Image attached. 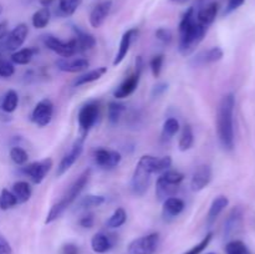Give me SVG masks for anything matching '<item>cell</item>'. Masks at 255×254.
Here are the masks:
<instances>
[{"mask_svg":"<svg viewBox=\"0 0 255 254\" xmlns=\"http://www.w3.org/2000/svg\"><path fill=\"white\" fill-rule=\"evenodd\" d=\"M42 42H44V45L47 49L54 51L55 54L60 55L61 57H65V59L72 57L76 52H79L75 37L69 40V41H61V40L57 39L54 35H45Z\"/></svg>","mask_w":255,"mask_h":254,"instance_id":"7","label":"cell"},{"mask_svg":"<svg viewBox=\"0 0 255 254\" xmlns=\"http://www.w3.org/2000/svg\"><path fill=\"white\" fill-rule=\"evenodd\" d=\"M223 50L219 46H214L211 47L209 50H207V51L202 52L198 56V60L202 59V62H203V64H213V62L221 61V60L223 59Z\"/></svg>","mask_w":255,"mask_h":254,"instance_id":"32","label":"cell"},{"mask_svg":"<svg viewBox=\"0 0 255 254\" xmlns=\"http://www.w3.org/2000/svg\"><path fill=\"white\" fill-rule=\"evenodd\" d=\"M85 137L86 136H80L76 141L74 142V144L71 146L70 151L62 157V159L60 161L59 166H57L56 171V177H61L71 168L75 164V162L80 158V156L82 154L84 151V144H85Z\"/></svg>","mask_w":255,"mask_h":254,"instance_id":"9","label":"cell"},{"mask_svg":"<svg viewBox=\"0 0 255 254\" xmlns=\"http://www.w3.org/2000/svg\"><path fill=\"white\" fill-rule=\"evenodd\" d=\"M12 193L16 197L17 203H25L31 197V187L27 182L25 181H17L12 184Z\"/></svg>","mask_w":255,"mask_h":254,"instance_id":"24","label":"cell"},{"mask_svg":"<svg viewBox=\"0 0 255 254\" xmlns=\"http://www.w3.org/2000/svg\"><path fill=\"white\" fill-rule=\"evenodd\" d=\"M184 204L183 199L178 197H168L163 201V217L164 218H174L183 212Z\"/></svg>","mask_w":255,"mask_h":254,"instance_id":"19","label":"cell"},{"mask_svg":"<svg viewBox=\"0 0 255 254\" xmlns=\"http://www.w3.org/2000/svg\"><path fill=\"white\" fill-rule=\"evenodd\" d=\"M74 31L75 34H76L75 40H76L79 52L94 49L95 45H96V39H95L94 35L82 31V30H80L77 26H74Z\"/></svg>","mask_w":255,"mask_h":254,"instance_id":"21","label":"cell"},{"mask_svg":"<svg viewBox=\"0 0 255 254\" xmlns=\"http://www.w3.org/2000/svg\"><path fill=\"white\" fill-rule=\"evenodd\" d=\"M112 246L114 243L111 238L105 233H96L91 239V248L97 254L107 253L112 248Z\"/></svg>","mask_w":255,"mask_h":254,"instance_id":"22","label":"cell"},{"mask_svg":"<svg viewBox=\"0 0 255 254\" xmlns=\"http://www.w3.org/2000/svg\"><path fill=\"white\" fill-rule=\"evenodd\" d=\"M40 4L42 5V7H50L55 2V0H39Z\"/></svg>","mask_w":255,"mask_h":254,"instance_id":"52","label":"cell"},{"mask_svg":"<svg viewBox=\"0 0 255 254\" xmlns=\"http://www.w3.org/2000/svg\"><path fill=\"white\" fill-rule=\"evenodd\" d=\"M121 159V153L117 151H110V149L105 148H100L95 151V162L101 168H115V167L119 166Z\"/></svg>","mask_w":255,"mask_h":254,"instance_id":"14","label":"cell"},{"mask_svg":"<svg viewBox=\"0 0 255 254\" xmlns=\"http://www.w3.org/2000/svg\"><path fill=\"white\" fill-rule=\"evenodd\" d=\"M163 61H164L163 55H156V56L151 60V62H149V67H151L152 75H153L156 79L161 76L162 67H163Z\"/></svg>","mask_w":255,"mask_h":254,"instance_id":"42","label":"cell"},{"mask_svg":"<svg viewBox=\"0 0 255 254\" xmlns=\"http://www.w3.org/2000/svg\"><path fill=\"white\" fill-rule=\"evenodd\" d=\"M171 2H174V4H186L189 0H169Z\"/></svg>","mask_w":255,"mask_h":254,"instance_id":"53","label":"cell"},{"mask_svg":"<svg viewBox=\"0 0 255 254\" xmlns=\"http://www.w3.org/2000/svg\"><path fill=\"white\" fill-rule=\"evenodd\" d=\"M125 111V105L120 104V102L112 101L109 104L107 107V117H109V121L111 125H116L119 122L120 117L124 114Z\"/></svg>","mask_w":255,"mask_h":254,"instance_id":"34","label":"cell"},{"mask_svg":"<svg viewBox=\"0 0 255 254\" xmlns=\"http://www.w3.org/2000/svg\"><path fill=\"white\" fill-rule=\"evenodd\" d=\"M158 158L149 154H143L138 159L131 179L132 193L137 197H142L148 191L152 174L156 173Z\"/></svg>","mask_w":255,"mask_h":254,"instance_id":"4","label":"cell"},{"mask_svg":"<svg viewBox=\"0 0 255 254\" xmlns=\"http://www.w3.org/2000/svg\"><path fill=\"white\" fill-rule=\"evenodd\" d=\"M92 171L91 168H86L79 177H77L76 181L70 186V188L67 189L66 193L62 196V198L59 202L54 204V206L50 208L49 213H47L46 219H45V224H50L52 222H55L56 219H59L60 217L64 214V212L79 198V196L81 194V192L84 191V188L86 187V184L89 183L90 178H91Z\"/></svg>","mask_w":255,"mask_h":254,"instance_id":"3","label":"cell"},{"mask_svg":"<svg viewBox=\"0 0 255 254\" xmlns=\"http://www.w3.org/2000/svg\"><path fill=\"white\" fill-rule=\"evenodd\" d=\"M219 10V4L217 1H212L209 4H207L206 6H203L202 9H199V11L197 12L196 19L199 24H202L203 26L208 27L209 25H212L216 20L217 15H218Z\"/></svg>","mask_w":255,"mask_h":254,"instance_id":"18","label":"cell"},{"mask_svg":"<svg viewBox=\"0 0 255 254\" xmlns=\"http://www.w3.org/2000/svg\"><path fill=\"white\" fill-rule=\"evenodd\" d=\"M10 158L17 166H24V164L27 163L29 161V154L25 151L24 148L19 146H14L11 149H10Z\"/></svg>","mask_w":255,"mask_h":254,"instance_id":"38","label":"cell"},{"mask_svg":"<svg viewBox=\"0 0 255 254\" xmlns=\"http://www.w3.org/2000/svg\"><path fill=\"white\" fill-rule=\"evenodd\" d=\"M244 2H246V0H227V6L226 9H224L223 15H228L231 14V12L236 11V10L239 9Z\"/></svg>","mask_w":255,"mask_h":254,"instance_id":"46","label":"cell"},{"mask_svg":"<svg viewBox=\"0 0 255 254\" xmlns=\"http://www.w3.org/2000/svg\"><path fill=\"white\" fill-rule=\"evenodd\" d=\"M193 143H194L193 129H192L191 125H184L183 129H182L181 137H179V142H178L179 151L182 152L188 151V149L192 148Z\"/></svg>","mask_w":255,"mask_h":254,"instance_id":"28","label":"cell"},{"mask_svg":"<svg viewBox=\"0 0 255 254\" xmlns=\"http://www.w3.org/2000/svg\"><path fill=\"white\" fill-rule=\"evenodd\" d=\"M156 37L163 44H169L172 41L173 35H172L171 30L167 29V27H159V29L156 30Z\"/></svg>","mask_w":255,"mask_h":254,"instance_id":"45","label":"cell"},{"mask_svg":"<svg viewBox=\"0 0 255 254\" xmlns=\"http://www.w3.org/2000/svg\"><path fill=\"white\" fill-rule=\"evenodd\" d=\"M234 109L236 97L227 94L222 97L217 110V133L222 147L227 151L234 148Z\"/></svg>","mask_w":255,"mask_h":254,"instance_id":"2","label":"cell"},{"mask_svg":"<svg viewBox=\"0 0 255 254\" xmlns=\"http://www.w3.org/2000/svg\"><path fill=\"white\" fill-rule=\"evenodd\" d=\"M171 167H172V157L164 156V157H162V158H158V161H157L156 173H158V174L163 173V172L171 169Z\"/></svg>","mask_w":255,"mask_h":254,"instance_id":"44","label":"cell"},{"mask_svg":"<svg viewBox=\"0 0 255 254\" xmlns=\"http://www.w3.org/2000/svg\"><path fill=\"white\" fill-rule=\"evenodd\" d=\"M227 254H252L248 247L242 241H232L226 246Z\"/></svg>","mask_w":255,"mask_h":254,"instance_id":"40","label":"cell"},{"mask_svg":"<svg viewBox=\"0 0 255 254\" xmlns=\"http://www.w3.org/2000/svg\"><path fill=\"white\" fill-rule=\"evenodd\" d=\"M207 29L208 27L197 21L194 7H188L179 22V54L186 57L193 54L199 44L203 41Z\"/></svg>","mask_w":255,"mask_h":254,"instance_id":"1","label":"cell"},{"mask_svg":"<svg viewBox=\"0 0 255 254\" xmlns=\"http://www.w3.org/2000/svg\"><path fill=\"white\" fill-rule=\"evenodd\" d=\"M127 221V213L122 207H119L117 209H115L114 213L111 214L109 219L106 221V227L107 228H120L121 226H124Z\"/></svg>","mask_w":255,"mask_h":254,"instance_id":"31","label":"cell"},{"mask_svg":"<svg viewBox=\"0 0 255 254\" xmlns=\"http://www.w3.org/2000/svg\"><path fill=\"white\" fill-rule=\"evenodd\" d=\"M142 70H143V60H142L141 56H138L136 60V69H134V71L128 77H126L122 81V84L114 91V96L116 99H126V97L131 96L136 91V89L138 87L139 80H141Z\"/></svg>","mask_w":255,"mask_h":254,"instance_id":"5","label":"cell"},{"mask_svg":"<svg viewBox=\"0 0 255 254\" xmlns=\"http://www.w3.org/2000/svg\"><path fill=\"white\" fill-rule=\"evenodd\" d=\"M106 202V198L104 196H97V194H87L82 197L79 201V207L81 209H89L92 207H99Z\"/></svg>","mask_w":255,"mask_h":254,"instance_id":"33","label":"cell"},{"mask_svg":"<svg viewBox=\"0 0 255 254\" xmlns=\"http://www.w3.org/2000/svg\"><path fill=\"white\" fill-rule=\"evenodd\" d=\"M50 19H51V12H50L49 7H41V9L36 10L32 15V26L35 29H44L50 22Z\"/></svg>","mask_w":255,"mask_h":254,"instance_id":"27","label":"cell"},{"mask_svg":"<svg viewBox=\"0 0 255 254\" xmlns=\"http://www.w3.org/2000/svg\"><path fill=\"white\" fill-rule=\"evenodd\" d=\"M51 167H52V159L45 158V159H41V161H36V162H32V163L26 164L25 167H22V172H24L27 177H30L32 183L40 184L42 181H44L45 176L49 173Z\"/></svg>","mask_w":255,"mask_h":254,"instance_id":"10","label":"cell"},{"mask_svg":"<svg viewBox=\"0 0 255 254\" xmlns=\"http://www.w3.org/2000/svg\"><path fill=\"white\" fill-rule=\"evenodd\" d=\"M159 243V234L151 233L139 237L129 243L128 254H154Z\"/></svg>","mask_w":255,"mask_h":254,"instance_id":"8","label":"cell"},{"mask_svg":"<svg viewBox=\"0 0 255 254\" xmlns=\"http://www.w3.org/2000/svg\"><path fill=\"white\" fill-rule=\"evenodd\" d=\"M228 204L229 199L226 196H218L213 199L211 207H209L208 214H207V221H208L209 226L214 223V221L221 216V213L228 207Z\"/></svg>","mask_w":255,"mask_h":254,"instance_id":"20","label":"cell"},{"mask_svg":"<svg viewBox=\"0 0 255 254\" xmlns=\"http://www.w3.org/2000/svg\"><path fill=\"white\" fill-rule=\"evenodd\" d=\"M94 224H95V217L94 214L91 213L86 214V216H84L81 219H80V226H81L82 228H92Z\"/></svg>","mask_w":255,"mask_h":254,"instance_id":"48","label":"cell"},{"mask_svg":"<svg viewBox=\"0 0 255 254\" xmlns=\"http://www.w3.org/2000/svg\"><path fill=\"white\" fill-rule=\"evenodd\" d=\"M159 177H161L164 182H167V183L169 184H173V186H179L184 179L183 173H181V172L178 171H173V169H168V171L163 172V173L159 174Z\"/></svg>","mask_w":255,"mask_h":254,"instance_id":"39","label":"cell"},{"mask_svg":"<svg viewBox=\"0 0 255 254\" xmlns=\"http://www.w3.org/2000/svg\"><path fill=\"white\" fill-rule=\"evenodd\" d=\"M100 107L96 101H90L85 104L84 106L80 109L79 115H77V121H79L80 132L81 136H86L89 133L90 129L94 127L96 124L97 119H99Z\"/></svg>","mask_w":255,"mask_h":254,"instance_id":"6","label":"cell"},{"mask_svg":"<svg viewBox=\"0 0 255 254\" xmlns=\"http://www.w3.org/2000/svg\"><path fill=\"white\" fill-rule=\"evenodd\" d=\"M62 254H79V248L74 243H67L62 247Z\"/></svg>","mask_w":255,"mask_h":254,"instance_id":"50","label":"cell"},{"mask_svg":"<svg viewBox=\"0 0 255 254\" xmlns=\"http://www.w3.org/2000/svg\"><path fill=\"white\" fill-rule=\"evenodd\" d=\"M0 254H12L11 246L2 236H0Z\"/></svg>","mask_w":255,"mask_h":254,"instance_id":"49","label":"cell"},{"mask_svg":"<svg viewBox=\"0 0 255 254\" xmlns=\"http://www.w3.org/2000/svg\"><path fill=\"white\" fill-rule=\"evenodd\" d=\"M0 14H1V7H0Z\"/></svg>","mask_w":255,"mask_h":254,"instance_id":"55","label":"cell"},{"mask_svg":"<svg viewBox=\"0 0 255 254\" xmlns=\"http://www.w3.org/2000/svg\"><path fill=\"white\" fill-rule=\"evenodd\" d=\"M107 72V67L102 66V67H97V69L91 70V71L86 72V74L81 75L76 79L75 81V86H84V85L91 84V82L97 81V80L101 79L105 74Z\"/></svg>","mask_w":255,"mask_h":254,"instance_id":"25","label":"cell"},{"mask_svg":"<svg viewBox=\"0 0 255 254\" xmlns=\"http://www.w3.org/2000/svg\"><path fill=\"white\" fill-rule=\"evenodd\" d=\"M178 191V186H173L164 182L161 177H158L156 183V196L159 201H164L168 197H173Z\"/></svg>","mask_w":255,"mask_h":254,"instance_id":"26","label":"cell"},{"mask_svg":"<svg viewBox=\"0 0 255 254\" xmlns=\"http://www.w3.org/2000/svg\"><path fill=\"white\" fill-rule=\"evenodd\" d=\"M17 105H19V95L15 90H9L2 97L1 110L6 114H12L17 109Z\"/></svg>","mask_w":255,"mask_h":254,"instance_id":"29","label":"cell"},{"mask_svg":"<svg viewBox=\"0 0 255 254\" xmlns=\"http://www.w3.org/2000/svg\"><path fill=\"white\" fill-rule=\"evenodd\" d=\"M36 49L34 47H24V49H19L11 54V62L15 65H27L31 62L32 57L36 54Z\"/></svg>","mask_w":255,"mask_h":254,"instance_id":"23","label":"cell"},{"mask_svg":"<svg viewBox=\"0 0 255 254\" xmlns=\"http://www.w3.org/2000/svg\"><path fill=\"white\" fill-rule=\"evenodd\" d=\"M242 217H243V214H242L241 208L236 207V208L231 212V214H229V217L226 221V234L232 233L234 229L238 228V226L242 222Z\"/></svg>","mask_w":255,"mask_h":254,"instance_id":"35","label":"cell"},{"mask_svg":"<svg viewBox=\"0 0 255 254\" xmlns=\"http://www.w3.org/2000/svg\"><path fill=\"white\" fill-rule=\"evenodd\" d=\"M212 239H213V233H212V232H209V233L207 234V236L204 237V238L202 239L198 244H196L194 247H192V248L189 249L188 252H186L184 254H201L202 252H203L204 249L209 246V243L212 242Z\"/></svg>","mask_w":255,"mask_h":254,"instance_id":"41","label":"cell"},{"mask_svg":"<svg viewBox=\"0 0 255 254\" xmlns=\"http://www.w3.org/2000/svg\"><path fill=\"white\" fill-rule=\"evenodd\" d=\"M54 114V105L50 99L40 100L31 112V120L39 127H45L51 122Z\"/></svg>","mask_w":255,"mask_h":254,"instance_id":"11","label":"cell"},{"mask_svg":"<svg viewBox=\"0 0 255 254\" xmlns=\"http://www.w3.org/2000/svg\"><path fill=\"white\" fill-rule=\"evenodd\" d=\"M82 0H59V10L65 16H71L81 5Z\"/></svg>","mask_w":255,"mask_h":254,"instance_id":"37","label":"cell"},{"mask_svg":"<svg viewBox=\"0 0 255 254\" xmlns=\"http://www.w3.org/2000/svg\"><path fill=\"white\" fill-rule=\"evenodd\" d=\"M6 35H7V22L6 21L0 22V40L4 39Z\"/></svg>","mask_w":255,"mask_h":254,"instance_id":"51","label":"cell"},{"mask_svg":"<svg viewBox=\"0 0 255 254\" xmlns=\"http://www.w3.org/2000/svg\"><path fill=\"white\" fill-rule=\"evenodd\" d=\"M17 204L16 197L14 196L11 191L4 188L0 192V209L2 211H7L10 208H14Z\"/></svg>","mask_w":255,"mask_h":254,"instance_id":"36","label":"cell"},{"mask_svg":"<svg viewBox=\"0 0 255 254\" xmlns=\"http://www.w3.org/2000/svg\"><path fill=\"white\" fill-rule=\"evenodd\" d=\"M15 74V67L11 61L7 60H0V77L9 79Z\"/></svg>","mask_w":255,"mask_h":254,"instance_id":"43","label":"cell"},{"mask_svg":"<svg viewBox=\"0 0 255 254\" xmlns=\"http://www.w3.org/2000/svg\"><path fill=\"white\" fill-rule=\"evenodd\" d=\"M167 90H168V84H166V82H159V84L154 85L153 89H152V97H159Z\"/></svg>","mask_w":255,"mask_h":254,"instance_id":"47","label":"cell"},{"mask_svg":"<svg viewBox=\"0 0 255 254\" xmlns=\"http://www.w3.org/2000/svg\"><path fill=\"white\" fill-rule=\"evenodd\" d=\"M208 254H214V253H208Z\"/></svg>","mask_w":255,"mask_h":254,"instance_id":"56","label":"cell"},{"mask_svg":"<svg viewBox=\"0 0 255 254\" xmlns=\"http://www.w3.org/2000/svg\"><path fill=\"white\" fill-rule=\"evenodd\" d=\"M27 34H29V27H27L26 24L21 22V24H17L9 34L6 35V39L4 41L5 50L7 51H16L20 47L22 46V44L26 40Z\"/></svg>","mask_w":255,"mask_h":254,"instance_id":"12","label":"cell"},{"mask_svg":"<svg viewBox=\"0 0 255 254\" xmlns=\"http://www.w3.org/2000/svg\"><path fill=\"white\" fill-rule=\"evenodd\" d=\"M57 69L61 70L64 72H71V74H75V72H81L84 70H86L87 67L90 66L89 60L84 59V57H79V59H65V57H61L56 61Z\"/></svg>","mask_w":255,"mask_h":254,"instance_id":"17","label":"cell"},{"mask_svg":"<svg viewBox=\"0 0 255 254\" xmlns=\"http://www.w3.org/2000/svg\"><path fill=\"white\" fill-rule=\"evenodd\" d=\"M0 57H1V50H0Z\"/></svg>","mask_w":255,"mask_h":254,"instance_id":"54","label":"cell"},{"mask_svg":"<svg viewBox=\"0 0 255 254\" xmlns=\"http://www.w3.org/2000/svg\"><path fill=\"white\" fill-rule=\"evenodd\" d=\"M112 9V1L111 0H105V1L99 2L97 5H95L94 9L90 12L89 21L90 25L95 29H99L104 25L105 20L107 19V16L110 15Z\"/></svg>","mask_w":255,"mask_h":254,"instance_id":"15","label":"cell"},{"mask_svg":"<svg viewBox=\"0 0 255 254\" xmlns=\"http://www.w3.org/2000/svg\"><path fill=\"white\" fill-rule=\"evenodd\" d=\"M137 35H138V30L134 29V27L133 29L127 30V31L122 35L121 41H120L119 50H117V54L114 60V66H117V65H120L122 61H124L125 57H126L127 54H128L132 42H133V40L137 37Z\"/></svg>","mask_w":255,"mask_h":254,"instance_id":"16","label":"cell"},{"mask_svg":"<svg viewBox=\"0 0 255 254\" xmlns=\"http://www.w3.org/2000/svg\"><path fill=\"white\" fill-rule=\"evenodd\" d=\"M212 168L209 164H201L194 169L191 178V188L192 191L199 192L206 188L212 181Z\"/></svg>","mask_w":255,"mask_h":254,"instance_id":"13","label":"cell"},{"mask_svg":"<svg viewBox=\"0 0 255 254\" xmlns=\"http://www.w3.org/2000/svg\"><path fill=\"white\" fill-rule=\"evenodd\" d=\"M181 126H179L178 120L174 119V117H169L164 121L163 127H162V139L163 141H169V139L173 138L177 134V132L179 131Z\"/></svg>","mask_w":255,"mask_h":254,"instance_id":"30","label":"cell"}]
</instances>
